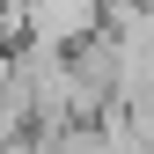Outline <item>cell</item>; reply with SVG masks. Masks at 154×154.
Instances as JSON below:
<instances>
[{
  "instance_id": "1",
  "label": "cell",
  "mask_w": 154,
  "mask_h": 154,
  "mask_svg": "<svg viewBox=\"0 0 154 154\" xmlns=\"http://www.w3.org/2000/svg\"><path fill=\"white\" fill-rule=\"evenodd\" d=\"M110 22V0H29V37L44 44H88L95 29Z\"/></svg>"
}]
</instances>
